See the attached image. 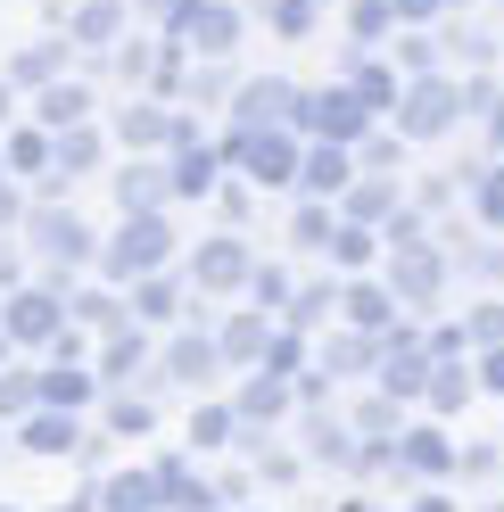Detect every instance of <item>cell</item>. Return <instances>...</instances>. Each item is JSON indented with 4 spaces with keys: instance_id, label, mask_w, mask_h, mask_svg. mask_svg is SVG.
Wrapping results in <instances>:
<instances>
[{
    "instance_id": "6da1fadb",
    "label": "cell",
    "mask_w": 504,
    "mask_h": 512,
    "mask_svg": "<svg viewBox=\"0 0 504 512\" xmlns=\"http://www.w3.org/2000/svg\"><path fill=\"white\" fill-rule=\"evenodd\" d=\"M174 215H116V232L91 248V273L108 281V290H133L149 273H174Z\"/></svg>"
},
{
    "instance_id": "7a4b0ae2",
    "label": "cell",
    "mask_w": 504,
    "mask_h": 512,
    "mask_svg": "<svg viewBox=\"0 0 504 512\" xmlns=\"http://www.w3.org/2000/svg\"><path fill=\"white\" fill-rule=\"evenodd\" d=\"M240 34H248V9H240V0H182V9L166 17V42H174L182 58H215V67L240 50Z\"/></svg>"
},
{
    "instance_id": "3957f363",
    "label": "cell",
    "mask_w": 504,
    "mask_h": 512,
    "mask_svg": "<svg viewBox=\"0 0 504 512\" xmlns=\"http://www.w3.org/2000/svg\"><path fill=\"white\" fill-rule=\"evenodd\" d=\"M381 290L397 298V314L414 323V314H430L438 298H447V248L422 240V248H389L381 256Z\"/></svg>"
},
{
    "instance_id": "277c9868",
    "label": "cell",
    "mask_w": 504,
    "mask_h": 512,
    "mask_svg": "<svg viewBox=\"0 0 504 512\" xmlns=\"http://www.w3.org/2000/svg\"><path fill=\"white\" fill-rule=\"evenodd\" d=\"M455 124H463V108H455V75L397 83V108H389V133H397V141H447Z\"/></svg>"
},
{
    "instance_id": "5b68a950",
    "label": "cell",
    "mask_w": 504,
    "mask_h": 512,
    "mask_svg": "<svg viewBox=\"0 0 504 512\" xmlns=\"http://www.w3.org/2000/svg\"><path fill=\"white\" fill-rule=\"evenodd\" d=\"M248 273H257V248H248L240 232H207V240H191V273H182V290H191V298H240Z\"/></svg>"
},
{
    "instance_id": "8992f818",
    "label": "cell",
    "mask_w": 504,
    "mask_h": 512,
    "mask_svg": "<svg viewBox=\"0 0 504 512\" xmlns=\"http://www.w3.org/2000/svg\"><path fill=\"white\" fill-rule=\"evenodd\" d=\"M298 133H224V149H215V157H224V166H240V182L248 190H290L298 182Z\"/></svg>"
},
{
    "instance_id": "52a82bcc",
    "label": "cell",
    "mask_w": 504,
    "mask_h": 512,
    "mask_svg": "<svg viewBox=\"0 0 504 512\" xmlns=\"http://www.w3.org/2000/svg\"><path fill=\"white\" fill-rule=\"evenodd\" d=\"M58 331H67V298H58V290L25 281V290L0 298V339H9V347H25V356H50Z\"/></svg>"
},
{
    "instance_id": "ba28073f",
    "label": "cell",
    "mask_w": 504,
    "mask_h": 512,
    "mask_svg": "<svg viewBox=\"0 0 504 512\" xmlns=\"http://www.w3.org/2000/svg\"><path fill=\"white\" fill-rule=\"evenodd\" d=\"M298 91L290 75H248L232 91V133H290V116H298Z\"/></svg>"
},
{
    "instance_id": "9c48e42d",
    "label": "cell",
    "mask_w": 504,
    "mask_h": 512,
    "mask_svg": "<svg viewBox=\"0 0 504 512\" xmlns=\"http://www.w3.org/2000/svg\"><path fill=\"white\" fill-rule=\"evenodd\" d=\"M215 182H224V157L199 141V116L174 108V157H166V190L174 199H215Z\"/></svg>"
},
{
    "instance_id": "30bf717a",
    "label": "cell",
    "mask_w": 504,
    "mask_h": 512,
    "mask_svg": "<svg viewBox=\"0 0 504 512\" xmlns=\"http://www.w3.org/2000/svg\"><path fill=\"white\" fill-rule=\"evenodd\" d=\"M422 380H430L422 331H414V323H397L381 347H372V389H381V397H397V405H414V397H422Z\"/></svg>"
},
{
    "instance_id": "8fae6325",
    "label": "cell",
    "mask_w": 504,
    "mask_h": 512,
    "mask_svg": "<svg viewBox=\"0 0 504 512\" xmlns=\"http://www.w3.org/2000/svg\"><path fill=\"white\" fill-rule=\"evenodd\" d=\"M397 207H405V182H397V174H356V182L331 199V215H339V223H356V232H381Z\"/></svg>"
},
{
    "instance_id": "7c38bea8",
    "label": "cell",
    "mask_w": 504,
    "mask_h": 512,
    "mask_svg": "<svg viewBox=\"0 0 504 512\" xmlns=\"http://www.w3.org/2000/svg\"><path fill=\"white\" fill-rule=\"evenodd\" d=\"M124 314H133V331H174L191 314V290H182V273H149L124 290Z\"/></svg>"
},
{
    "instance_id": "4fadbf2b",
    "label": "cell",
    "mask_w": 504,
    "mask_h": 512,
    "mask_svg": "<svg viewBox=\"0 0 504 512\" xmlns=\"http://www.w3.org/2000/svg\"><path fill=\"white\" fill-rule=\"evenodd\" d=\"M157 372H166L174 380V389H215V380H224V356H215V339L207 331H174L166 339V356H157Z\"/></svg>"
},
{
    "instance_id": "5bb4252c",
    "label": "cell",
    "mask_w": 504,
    "mask_h": 512,
    "mask_svg": "<svg viewBox=\"0 0 504 512\" xmlns=\"http://www.w3.org/2000/svg\"><path fill=\"white\" fill-rule=\"evenodd\" d=\"M397 479H455V438L438 422H405L397 430Z\"/></svg>"
},
{
    "instance_id": "9a60e30c",
    "label": "cell",
    "mask_w": 504,
    "mask_h": 512,
    "mask_svg": "<svg viewBox=\"0 0 504 512\" xmlns=\"http://www.w3.org/2000/svg\"><path fill=\"white\" fill-rule=\"evenodd\" d=\"M339 314H348V331H364V339H389L397 323H405V314H397V298L381 290V281H339Z\"/></svg>"
},
{
    "instance_id": "2e32d148",
    "label": "cell",
    "mask_w": 504,
    "mask_h": 512,
    "mask_svg": "<svg viewBox=\"0 0 504 512\" xmlns=\"http://www.w3.org/2000/svg\"><path fill=\"white\" fill-rule=\"evenodd\" d=\"M207 339H215V356H224V372H257V356H265L273 323H265L257 306H240V314H224V323H215Z\"/></svg>"
},
{
    "instance_id": "e0dca14e",
    "label": "cell",
    "mask_w": 504,
    "mask_h": 512,
    "mask_svg": "<svg viewBox=\"0 0 504 512\" xmlns=\"http://www.w3.org/2000/svg\"><path fill=\"white\" fill-rule=\"evenodd\" d=\"M141 372H149V331H133V323H124L116 339H100V347H91V380H100L108 397L124 389V380H141Z\"/></svg>"
},
{
    "instance_id": "ac0fdd59",
    "label": "cell",
    "mask_w": 504,
    "mask_h": 512,
    "mask_svg": "<svg viewBox=\"0 0 504 512\" xmlns=\"http://www.w3.org/2000/svg\"><path fill=\"white\" fill-rule=\"evenodd\" d=\"M91 83H75V75H58V83H42L34 91V133H75V124H91Z\"/></svg>"
},
{
    "instance_id": "d6986e66",
    "label": "cell",
    "mask_w": 504,
    "mask_h": 512,
    "mask_svg": "<svg viewBox=\"0 0 504 512\" xmlns=\"http://www.w3.org/2000/svg\"><path fill=\"white\" fill-rule=\"evenodd\" d=\"M348 182H356V157H348V149H323V141H306V149H298V190H306L314 207H331Z\"/></svg>"
},
{
    "instance_id": "ffe728a7",
    "label": "cell",
    "mask_w": 504,
    "mask_h": 512,
    "mask_svg": "<svg viewBox=\"0 0 504 512\" xmlns=\"http://www.w3.org/2000/svg\"><path fill=\"white\" fill-rule=\"evenodd\" d=\"M124 17H133L124 0H83V9H67V34H58V42H67V50H116L124 42Z\"/></svg>"
},
{
    "instance_id": "44dd1931",
    "label": "cell",
    "mask_w": 504,
    "mask_h": 512,
    "mask_svg": "<svg viewBox=\"0 0 504 512\" xmlns=\"http://www.w3.org/2000/svg\"><path fill=\"white\" fill-rule=\"evenodd\" d=\"M116 141L133 149V157L174 149V108H166V100H124V108H116Z\"/></svg>"
},
{
    "instance_id": "7402d4cb",
    "label": "cell",
    "mask_w": 504,
    "mask_h": 512,
    "mask_svg": "<svg viewBox=\"0 0 504 512\" xmlns=\"http://www.w3.org/2000/svg\"><path fill=\"white\" fill-rule=\"evenodd\" d=\"M91 512H166V496H157V471H149V463L108 471L100 488H91Z\"/></svg>"
},
{
    "instance_id": "603a6c76",
    "label": "cell",
    "mask_w": 504,
    "mask_h": 512,
    "mask_svg": "<svg viewBox=\"0 0 504 512\" xmlns=\"http://www.w3.org/2000/svg\"><path fill=\"white\" fill-rule=\"evenodd\" d=\"M17 446H25V455H42V463H58V455H75V446H83V422H75V413L34 405V413L17 422Z\"/></svg>"
},
{
    "instance_id": "cb8c5ba5",
    "label": "cell",
    "mask_w": 504,
    "mask_h": 512,
    "mask_svg": "<svg viewBox=\"0 0 504 512\" xmlns=\"http://www.w3.org/2000/svg\"><path fill=\"white\" fill-rule=\"evenodd\" d=\"M174 190H166V166L157 157H133V166L116 174V215H166Z\"/></svg>"
},
{
    "instance_id": "d4e9b609",
    "label": "cell",
    "mask_w": 504,
    "mask_h": 512,
    "mask_svg": "<svg viewBox=\"0 0 504 512\" xmlns=\"http://www.w3.org/2000/svg\"><path fill=\"white\" fill-rule=\"evenodd\" d=\"M331 314H339V281L314 273V281H298V290H290V306H281V331L314 339V331H331Z\"/></svg>"
},
{
    "instance_id": "484cf974",
    "label": "cell",
    "mask_w": 504,
    "mask_h": 512,
    "mask_svg": "<svg viewBox=\"0 0 504 512\" xmlns=\"http://www.w3.org/2000/svg\"><path fill=\"white\" fill-rule=\"evenodd\" d=\"M67 42H58V34H42V42H25L17 58H9V67H0V83H9V91H42V83H58V75H67Z\"/></svg>"
},
{
    "instance_id": "4316f807",
    "label": "cell",
    "mask_w": 504,
    "mask_h": 512,
    "mask_svg": "<svg viewBox=\"0 0 504 512\" xmlns=\"http://www.w3.org/2000/svg\"><path fill=\"white\" fill-rule=\"evenodd\" d=\"M372 347H381V339L331 331V339H314V364H306V372H323V380H372Z\"/></svg>"
},
{
    "instance_id": "83f0119b",
    "label": "cell",
    "mask_w": 504,
    "mask_h": 512,
    "mask_svg": "<svg viewBox=\"0 0 504 512\" xmlns=\"http://www.w3.org/2000/svg\"><path fill=\"white\" fill-rule=\"evenodd\" d=\"M34 397L50 413H75V422H83V405L100 397V380H91L83 364H34Z\"/></svg>"
},
{
    "instance_id": "f1b7e54d",
    "label": "cell",
    "mask_w": 504,
    "mask_h": 512,
    "mask_svg": "<svg viewBox=\"0 0 504 512\" xmlns=\"http://www.w3.org/2000/svg\"><path fill=\"white\" fill-rule=\"evenodd\" d=\"M100 157H108V133H91V124H75V133H50V174L67 182V190H75L91 166H100Z\"/></svg>"
},
{
    "instance_id": "f546056e",
    "label": "cell",
    "mask_w": 504,
    "mask_h": 512,
    "mask_svg": "<svg viewBox=\"0 0 504 512\" xmlns=\"http://www.w3.org/2000/svg\"><path fill=\"white\" fill-rule=\"evenodd\" d=\"M381 50H389L381 67H389L397 83H422V75H447V58H438V25H430V34H389Z\"/></svg>"
},
{
    "instance_id": "4dcf8cb0",
    "label": "cell",
    "mask_w": 504,
    "mask_h": 512,
    "mask_svg": "<svg viewBox=\"0 0 504 512\" xmlns=\"http://www.w3.org/2000/svg\"><path fill=\"white\" fill-rule=\"evenodd\" d=\"M133 314H124V290H67V331H100L116 339Z\"/></svg>"
},
{
    "instance_id": "1f68e13d",
    "label": "cell",
    "mask_w": 504,
    "mask_h": 512,
    "mask_svg": "<svg viewBox=\"0 0 504 512\" xmlns=\"http://www.w3.org/2000/svg\"><path fill=\"white\" fill-rule=\"evenodd\" d=\"M348 430H356V446H397V430H405V405L397 397H356V413H348Z\"/></svg>"
},
{
    "instance_id": "d6a6232c",
    "label": "cell",
    "mask_w": 504,
    "mask_h": 512,
    "mask_svg": "<svg viewBox=\"0 0 504 512\" xmlns=\"http://www.w3.org/2000/svg\"><path fill=\"white\" fill-rule=\"evenodd\" d=\"M471 397H480V389H471V356H463V364H430V380H422L414 405H430V413H463Z\"/></svg>"
},
{
    "instance_id": "836d02e7",
    "label": "cell",
    "mask_w": 504,
    "mask_h": 512,
    "mask_svg": "<svg viewBox=\"0 0 504 512\" xmlns=\"http://www.w3.org/2000/svg\"><path fill=\"white\" fill-rule=\"evenodd\" d=\"M323 256H331V281H339V273H348V281H364L372 265H381V240H372V232H356V223H339Z\"/></svg>"
},
{
    "instance_id": "e575fe53",
    "label": "cell",
    "mask_w": 504,
    "mask_h": 512,
    "mask_svg": "<svg viewBox=\"0 0 504 512\" xmlns=\"http://www.w3.org/2000/svg\"><path fill=\"white\" fill-rule=\"evenodd\" d=\"M306 455L348 471V463H356V430H348V422H331V413H314V422H306Z\"/></svg>"
},
{
    "instance_id": "d590c367",
    "label": "cell",
    "mask_w": 504,
    "mask_h": 512,
    "mask_svg": "<svg viewBox=\"0 0 504 512\" xmlns=\"http://www.w3.org/2000/svg\"><path fill=\"white\" fill-rule=\"evenodd\" d=\"M306 364H314V347H306L298 331H281V323H273V339H265V356H257V372H265V380H298Z\"/></svg>"
},
{
    "instance_id": "8d00e7d4",
    "label": "cell",
    "mask_w": 504,
    "mask_h": 512,
    "mask_svg": "<svg viewBox=\"0 0 504 512\" xmlns=\"http://www.w3.org/2000/svg\"><path fill=\"white\" fill-rule=\"evenodd\" d=\"M0 174H50V133H34V124H25V133H9L0 141Z\"/></svg>"
},
{
    "instance_id": "74e56055",
    "label": "cell",
    "mask_w": 504,
    "mask_h": 512,
    "mask_svg": "<svg viewBox=\"0 0 504 512\" xmlns=\"http://www.w3.org/2000/svg\"><path fill=\"white\" fill-rule=\"evenodd\" d=\"M389 34H397V25H389V0H348V50H364V58H372Z\"/></svg>"
},
{
    "instance_id": "f35d334b",
    "label": "cell",
    "mask_w": 504,
    "mask_h": 512,
    "mask_svg": "<svg viewBox=\"0 0 504 512\" xmlns=\"http://www.w3.org/2000/svg\"><path fill=\"white\" fill-rule=\"evenodd\" d=\"M108 67H116V83H124V91H133V100H141V91H149V67H157V42L124 34V42L108 50Z\"/></svg>"
},
{
    "instance_id": "ab89813d",
    "label": "cell",
    "mask_w": 504,
    "mask_h": 512,
    "mask_svg": "<svg viewBox=\"0 0 504 512\" xmlns=\"http://www.w3.org/2000/svg\"><path fill=\"white\" fill-rule=\"evenodd\" d=\"M257 17L273 25L281 42H306L314 25H323V9H314V0H257Z\"/></svg>"
},
{
    "instance_id": "60d3db41",
    "label": "cell",
    "mask_w": 504,
    "mask_h": 512,
    "mask_svg": "<svg viewBox=\"0 0 504 512\" xmlns=\"http://www.w3.org/2000/svg\"><path fill=\"white\" fill-rule=\"evenodd\" d=\"M348 157H356V174H397V166H405V141L389 133V124H372V133H364Z\"/></svg>"
},
{
    "instance_id": "b9f144b4",
    "label": "cell",
    "mask_w": 504,
    "mask_h": 512,
    "mask_svg": "<svg viewBox=\"0 0 504 512\" xmlns=\"http://www.w3.org/2000/svg\"><path fill=\"white\" fill-rule=\"evenodd\" d=\"M331 232H339V215H331V207H314V199H298V215H290V248L323 256V248H331Z\"/></svg>"
},
{
    "instance_id": "7bdbcfd3",
    "label": "cell",
    "mask_w": 504,
    "mask_h": 512,
    "mask_svg": "<svg viewBox=\"0 0 504 512\" xmlns=\"http://www.w3.org/2000/svg\"><path fill=\"white\" fill-rule=\"evenodd\" d=\"M290 290H298V281L281 273V265H257V273H248V290H240V298H257V314H265V323H281V306H290Z\"/></svg>"
},
{
    "instance_id": "ee69618b",
    "label": "cell",
    "mask_w": 504,
    "mask_h": 512,
    "mask_svg": "<svg viewBox=\"0 0 504 512\" xmlns=\"http://www.w3.org/2000/svg\"><path fill=\"white\" fill-rule=\"evenodd\" d=\"M42 397H34V364H0V422H25Z\"/></svg>"
},
{
    "instance_id": "f6af8a7d",
    "label": "cell",
    "mask_w": 504,
    "mask_h": 512,
    "mask_svg": "<svg viewBox=\"0 0 504 512\" xmlns=\"http://www.w3.org/2000/svg\"><path fill=\"white\" fill-rule=\"evenodd\" d=\"M463 199H471V215H480L488 232H504V166H496V157H488V166H480V182H471Z\"/></svg>"
},
{
    "instance_id": "bcb514c9",
    "label": "cell",
    "mask_w": 504,
    "mask_h": 512,
    "mask_svg": "<svg viewBox=\"0 0 504 512\" xmlns=\"http://www.w3.org/2000/svg\"><path fill=\"white\" fill-rule=\"evenodd\" d=\"M455 331H463V347H504V298H480Z\"/></svg>"
},
{
    "instance_id": "7dc6e473",
    "label": "cell",
    "mask_w": 504,
    "mask_h": 512,
    "mask_svg": "<svg viewBox=\"0 0 504 512\" xmlns=\"http://www.w3.org/2000/svg\"><path fill=\"white\" fill-rule=\"evenodd\" d=\"M108 430H116V438H141V430H157V405L116 389V397H108Z\"/></svg>"
},
{
    "instance_id": "c3c4849f",
    "label": "cell",
    "mask_w": 504,
    "mask_h": 512,
    "mask_svg": "<svg viewBox=\"0 0 504 512\" xmlns=\"http://www.w3.org/2000/svg\"><path fill=\"white\" fill-rule=\"evenodd\" d=\"M389 25L397 34H430V25H447V0H389Z\"/></svg>"
},
{
    "instance_id": "681fc988",
    "label": "cell",
    "mask_w": 504,
    "mask_h": 512,
    "mask_svg": "<svg viewBox=\"0 0 504 512\" xmlns=\"http://www.w3.org/2000/svg\"><path fill=\"white\" fill-rule=\"evenodd\" d=\"M232 438H240L232 405H199V413H191V446H232Z\"/></svg>"
},
{
    "instance_id": "f907efd6",
    "label": "cell",
    "mask_w": 504,
    "mask_h": 512,
    "mask_svg": "<svg viewBox=\"0 0 504 512\" xmlns=\"http://www.w3.org/2000/svg\"><path fill=\"white\" fill-rule=\"evenodd\" d=\"M182 83H191V100H199V108H215V100H232V91H240L232 67H199V75H182Z\"/></svg>"
},
{
    "instance_id": "816d5d0a",
    "label": "cell",
    "mask_w": 504,
    "mask_h": 512,
    "mask_svg": "<svg viewBox=\"0 0 504 512\" xmlns=\"http://www.w3.org/2000/svg\"><path fill=\"white\" fill-rule=\"evenodd\" d=\"M471 389L504 397V347H480V356H471Z\"/></svg>"
},
{
    "instance_id": "f5cc1de1",
    "label": "cell",
    "mask_w": 504,
    "mask_h": 512,
    "mask_svg": "<svg viewBox=\"0 0 504 512\" xmlns=\"http://www.w3.org/2000/svg\"><path fill=\"white\" fill-rule=\"evenodd\" d=\"M496 463H504V455H496V446H455V471H463V479H488Z\"/></svg>"
},
{
    "instance_id": "db71d44e",
    "label": "cell",
    "mask_w": 504,
    "mask_h": 512,
    "mask_svg": "<svg viewBox=\"0 0 504 512\" xmlns=\"http://www.w3.org/2000/svg\"><path fill=\"white\" fill-rule=\"evenodd\" d=\"M257 479H273V488H290V479H298V455H273V446H257Z\"/></svg>"
},
{
    "instance_id": "11a10c76",
    "label": "cell",
    "mask_w": 504,
    "mask_h": 512,
    "mask_svg": "<svg viewBox=\"0 0 504 512\" xmlns=\"http://www.w3.org/2000/svg\"><path fill=\"white\" fill-rule=\"evenodd\" d=\"M9 290H25V256H17L9 240H0V298H9Z\"/></svg>"
},
{
    "instance_id": "9f6ffc18",
    "label": "cell",
    "mask_w": 504,
    "mask_h": 512,
    "mask_svg": "<svg viewBox=\"0 0 504 512\" xmlns=\"http://www.w3.org/2000/svg\"><path fill=\"white\" fill-rule=\"evenodd\" d=\"M480 133H488V157H496V166H504V100L480 116Z\"/></svg>"
},
{
    "instance_id": "6f0895ef",
    "label": "cell",
    "mask_w": 504,
    "mask_h": 512,
    "mask_svg": "<svg viewBox=\"0 0 504 512\" xmlns=\"http://www.w3.org/2000/svg\"><path fill=\"white\" fill-rule=\"evenodd\" d=\"M124 9H141V17H157V25H166V17L182 9V0H124Z\"/></svg>"
},
{
    "instance_id": "680465c9",
    "label": "cell",
    "mask_w": 504,
    "mask_h": 512,
    "mask_svg": "<svg viewBox=\"0 0 504 512\" xmlns=\"http://www.w3.org/2000/svg\"><path fill=\"white\" fill-rule=\"evenodd\" d=\"M414 512H455V504L447 496H414Z\"/></svg>"
},
{
    "instance_id": "91938a15",
    "label": "cell",
    "mask_w": 504,
    "mask_h": 512,
    "mask_svg": "<svg viewBox=\"0 0 504 512\" xmlns=\"http://www.w3.org/2000/svg\"><path fill=\"white\" fill-rule=\"evenodd\" d=\"M9 116H17V91H9V83H0V124H9Z\"/></svg>"
},
{
    "instance_id": "94428289",
    "label": "cell",
    "mask_w": 504,
    "mask_h": 512,
    "mask_svg": "<svg viewBox=\"0 0 504 512\" xmlns=\"http://www.w3.org/2000/svg\"><path fill=\"white\" fill-rule=\"evenodd\" d=\"M496 75H504V34H496Z\"/></svg>"
},
{
    "instance_id": "6125c7cd",
    "label": "cell",
    "mask_w": 504,
    "mask_h": 512,
    "mask_svg": "<svg viewBox=\"0 0 504 512\" xmlns=\"http://www.w3.org/2000/svg\"><path fill=\"white\" fill-rule=\"evenodd\" d=\"M0 512H17V504H0Z\"/></svg>"
},
{
    "instance_id": "be15d7a7",
    "label": "cell",
    "mask_w": 504,
    "mask_h": 512,
    "mask_svg": "<svg viewBox=\"0 0 504 512\" xmlns=\"http://www.w3.org/2000/svg\"><path fill=\"white\" fill-rule=\"evenodd\" d=\"M488 512H504V504H488Z\"/></svg>"
}]
</instances>
